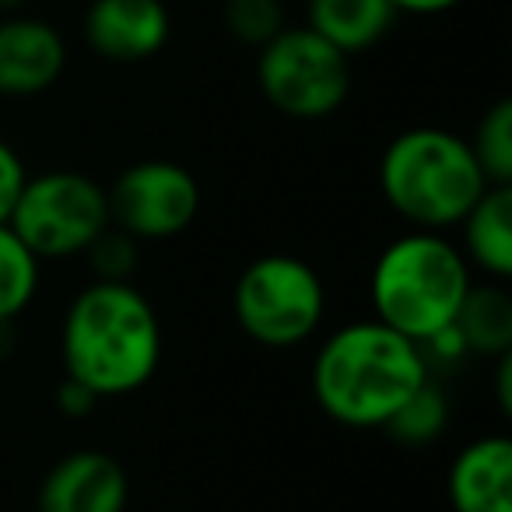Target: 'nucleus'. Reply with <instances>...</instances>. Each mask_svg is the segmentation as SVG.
<instances>
[{"label": "nucleus", "mask_w": 512, "mask_h": 512, "mask_svg": "<svg viewBox=\"0 0 512 512\" xmlns=\"http://www.w3.org/2000/svg\"><path fill=\"white\" fill-rule=\"evenodd\" d=\"M25 179H29V172H25L18 151L11 148L8 141H0V225H8V218H11V211H15V200H18V193H22Z\"/></svg>", "instance_id": "obj_21"}, {"label": "nucleus", "mask_w": 512, "mask_h": 512, "mask_svg": "<svg viewBox=\"0 0 512 512\" xmlns=\"http://www.w3.org/2000/svg\"><path fill=\"white\" fill-rule=\"evenodd\" d=\"M88 264H92L99 281H127L137 267V239L109 225L92 246L85 249Z\"/></svg>", "instance_id": "obj_20"}, {"label": "nucleus", "mask_w": 512, "mask_h": 512, "mask_svg": "<svg viewBox=\"0 0 512 512\" xmlns=\"http://www.w3.org/2000/svg\"><path fill=\"white\" fill-rule=\"evenodd\" d=\"M67 379L95 397H127L151 383L162 362L158 313L130 281H92L74 295L60 330Z\"/></svg>", "instance_id": "obj_1"}, {"label": "nucleus", "mask_w": 512, "mask_h": 512, "mask_svg": "<svg viewBox=\"0 0 512 512\" xmlns=\"http://www.w3.org/2000/svg\"><path fill=\"white\" fill-rule=\"evenodd\" d=\"M460 253L491 281L512 278V186H488L460 218Z\"/></svg>", "instance_id": "obj_13"}, {"label": "nucleus", "mask_w": 512, "mask_h": 512, "mask_svg": "<svg viewBox=\"0 0 512 512\" xmlns=\"http://www.w3.org/2000/svg\"><path fill=\"white\" fill-rule=\"evenodd\" d=\"M22 0H0V8H18Z\"/></svg>", "instance_id": "obj_25"}, {"label": "nucleus", "mask_w": 512, "mask_h": 512, "mask_svg": "<svg viewBox=\"0 0 512 512\" xmlns=\"http://www.w3.org/2000/svg\"><path fill=\"white\" fill-rule=\"evenodd\" d=\"M390 0H309L306 25L344 57L376 46L393 29Z\"/></svg>", "instance_id": "obj_14"}, {"label": "nucleus", "mask_w": 512, "mask_h": 512, "mask_svg": "<svg viewBox=\"0 0 512 512\" xmlns=\"http://www.w3.org/2000/svg\"><path fill=\"white\" fill-rule=\"evenodd\" d=\"M383 200L425 232H446L477 204L488 179L463 137L442 127H411L386 144L379 158Z\"/></svg>", "instance_id": "obj_4"}, {"label": "nucleus", "mask_w": 512, "mask_h": 512, "mask_svg": "<svg viewBox=\"0 0 512 512\" xmlns=\"http://www.w3.org/2000/svg\"><path fill=\"white\" fill-rule=\"evenodd\" d=\"M453 512H512V442L484 435L456 453L446 477Z\"/></svg>", "instance_id": "obj_12"}, {"label": "nucleus", "mask_w": 512, "mask_h": 512, "mask_svg": "<svg viewBox=\"0 0 512 512\" xmlns=\"http://www.w3.org/2000/svg\"><path fill=\"white\" fill-rule=\"evenodd\" d=\"M232 313L242 334L260 348H295L320 330L327 288L309 260L267 253L239 274L232 288Z\"/></svg>", "instance_id": "obj_5"}, {"label": "nucleus", "mask_w": 512, "mask_h": 512, "mask_svg": "<svg viewBox=\"0 0 512 512\" xmlns=\"http://www.w3.org/2000/svg\"><path fill=\"white\" fill-rule=\"evenodd\" d=\"M43 260L11 232L0 225V323H11L32 306L39 292Z\"/></svg>", "instance_id": "obj_16"}, {"label": "nucleus", "mask_w": 512, "mask_h": 512, "mask_svg": "<svg viewBox=\"0 0 512 512\" xmlns=\"http://www.w3.org/2000/svg\"><path fill=\"white\" fill-rule=\"evenodd\" d=\"M467 144L474 151L488 186H512V102L509 99H498L477 120V130Z\"/></svg>", "instance_id": "obj_18"}, {"label": "nucleus", "mask_w": 512, "mask_h": 512, "mask_svg": "<svg viewBox=\"0 0 512 512\" xmlns=\"http://www.w3.org/2000/svg\"><path fill=\"white\" fill-rule=\"evenodd\" d=\"M225 29L232 32L239 43L260 46L271 43L281 29H285V8L281 0H225Z\"/></svg>", "instance_id": "obj_19"}, {"label": "nucleus", "mask_w": 512, "mask_h": 512, "mask_svg": "<svg viewBox=\"0 0 512 512\" xmlns=\"http://www.w3.org/2000/svg\"><path fill=\"white\" fill-rule=\"evenodd\" d=\"M449 425V400L432 379L418 386L411 397L400 404V411L386 421V432L393 435L404 446H425V442H435Z\"/></svg>", "instance_id": "obj_17"}, {"label": "nucleus", "mask_w": 512, "mask_h": 512, "mask_svg": "<svg viewBox=\"0 0 512 512\" xmlns=\"http://www.w3.org/2000/svg\"><path fill=\"white\" fill-rule=\"evenodd\" d=\"M470 285V264L460 246L442 232L414 228L393 239L372 264V320L425 344L456 320Z\"/></svg>", "instance_id": "obj_3"}, {"label": "nucleus", "mask_w": 512, "mask_h": 512, "mask_svg": "<svg viewBox=\"0 0 512 512\" xmlns=\"http://www.w3.org/2000/svg\"><path fill=\"white\" fill-rule=\"evenodd\" d=\"M495 393H498V411L509 414L512 411V351L498 355V369H495Z\"/></svg>", "instance_id": "obj_24"}, {"label": "nucleus", "mask_w": 512, "mask_h": 512, "mask_svg": "<svg viewBox=\"0 0 512 512\" xmlns=\"http://www.w3.org/2000/svg\"><path fill=\"white\" fill-rule=\"evenodd\" d=\"M109 197V221L137 242H162L186 232L200 211V183L190 169L165 158L130 165Z\"/></svg>", "instance_id": "obj_8"}, {"label": "nucleus", "mask_w": 512, "mask_h": 512, "mask_svg": "<svg viewBox=\"0 0 512 512\" xmlns=\"http://www.w3.org/2000/svg\"><path fill=\"white\" fill-rule=\"evenodd\" d=\"M397 15H446L463 0H390Z\"/></svg>", "instance_id": "obj_23"}, {"label": "nucleus", "mask_w": 512, "mask_h": 512, "mask_svg": "<svg viewBox=\"0 0 512 512\" xmlns=\"http://www.w3.org/2000/svg\"><path fill=\"white\" fill-rule=\"evenodd\" d=\"M130 481L123 463L102 449H74L46 470L39 512H127Z\"/></svg>", "instance_id": "obj_9"}, {"label": "nucleus", "mask_w": 512, "mask_h": 512, "mask_svg": "<svg viewBox=\"0 0 512 512\" xmlns=\"http://www.w3.org/2000/svg\"><path fill=\"white\" fill-rule=\"evenodd\" d=\"M169 8L162 0H92L85 11V39L102 60L137 64L169 43Z\"/></svg>", "instance_id": "obj_10"}, {"label": "nucleus", "mask_w": 512, "mask_h": 512, "mask_svg": "<svg viewBox=\"0 0 512 512\" xmlns=\"http://www.w3.org/2000/svg\"><path fill=\"white\" fill-rule=\"evenodd\" d=\"M57 404H60V411L71 414V418H85V414L95 411L99 397H95L88 386H81V383H74V379L64 376V383H60V390H57Z\"/></svg>", "instance_id": "obj_22"}, {"label": "nucleus", "mask_w": 512, "mask_h": 512, "mask_svg": "<svg viewBox=\"0 0 512 512\" xmlns=\"http://www.w3.org/2000/svg\"><path fill=\"white\" fill-rule=\"evenodd\" d=\"M260 92L292 120H323L348 102L351 67L341 50L316 36L309 25H285L256 57Z\"/></svg>", "instance_id": "obj_7"}, {"label": "nucleus", "mask_w": 512, "mask_h": 512, "mask_svg": "<svg viewBox=\"0 0 512 512\" xmlns=\"http://www.w3.org/2000/svg\"><path fill=\"white\" fill-rule=\"evenodd\" d=\"M8 225L39 260H64L85 256L113 221L106 190L92 176L53 169L25 179Z\"/></svg>", "instance_id": "obj_6"}, {"label": "nucleus", "mask_w": 512, "mask_h": 512, "mask_svg": "<svg viewBox=\"0 0 512 512\" xmlns=\"http://www.w3.org/2000/svg\"><path fill=\"white\" fill-rule=\"evenodd\" d=\"M453 323L463 341H467L470 355L498 358L505 351H512V295L505 292L502 281L470 285Z\"/></svg>", "instance_id": "obj_15"}, {"label": "nucleus", "mask_w": 512, "mask_h": 512, "mask_svg": "<svg viewBox=\"0 0 512 512\" xmlns=\"http://www.w3.org/2000/svg\"><path fill=\"white\" fill-rule=\"evenodd\" d=\"M425 379L421 344L379 320L334 330L313 358L316 404L344 428H383Z\"/></svg>", "instance_id": "obj_2"}, {"label": "nucleus", "mask_w": 512, "mask_h": 512, "mask_svg": "<svg viewBox=\"0 0 512 512\" xmlns=\"http://www.w3.org/2000/svg\"><path fill=\"white\" fill-rule=\"evenodd\" d=\"M67 67L64 36L43 18L0 22V95L29 99L57 85Z\"/></svg>", "instance_id": "obj_11"}]
</instances>
